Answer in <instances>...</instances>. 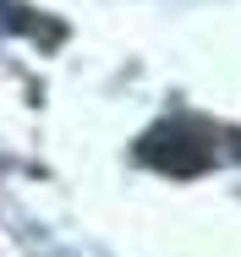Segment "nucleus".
I'll return each mask as SVG.
<instances>
[{"label": "nucleus", "mask_w": 241, "mask_h": 257, "mask_svg": "<svg viewBox=\"0 0 241 257\" xmlns=\"http://www.w3.org/2000/svg\"><path fill=\"white\" fill-rule=\"evenodd\" d=\"M137 159L153 164V170H165V175H197V170H208L214 154H208V137L192 120H159L137 143Z\"/></svg>", "instance_id": "nucleus-1"}]
</instances>
